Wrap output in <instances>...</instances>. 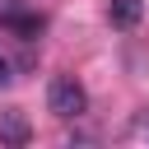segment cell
<instances>
[{
    "label": "cell",
    "mask_w": 149,
    "mask_h": 149,
    "mask_svg": "<svg viewBox=\"0 0 149 149\" xmlns=\"http://www.w3.org/2000/svg\"><path fill=\"white\" fill-rule=\"evenodd\" d=\"M47 112L56 121H79L88 112V88L74 79V74H56L47 84Z\"/></svg>",
    "instance_id": "cell-1"
},
{
    "label": "cell",
    "mask_w": 149,
    "mask_h": 149,
    "mask_svg": "<svg viewBox=\"0 0 149 149\" xmlns=\"http://www.w3.org/2000/svg\"><path fill=\"white\" fill-rule=\"evenodd\" d=\"M107 19H112V28L130 33V28H140V19H144V0H107Z\"/></svg>",
    "instance_id": "cell-3"
},
{
    "label": "cell",
    "mask_w": 149,
    "mask_h": 149,
    "mask_svg": "<svg viewBox=\"0 0 149 149\" xmlns=\"http://www.w3.org/2000/svg\"><path fill=\"white\" fill-rule=\"evenodd\" d=\"M9 84H14V65L0 56V88H9Z\"/></svg>",
    "instance_id": "cell-5"
},
{
    "label": "cell",
    "mask_w": 149,
    "mask_h": 149,
    "mask_svg": "<svg viewBox=\"0 0 149 149\" xmlns=\"http://www.w3.org/2000/svg\"><path fill=\"white\" fill-rule=\"evenodd\" d=\"M33 140V121L19 112V107H5L0 112V144H9V149H23Z\"/></svg>",
    "instance_id": "cell-2"
},
{
    "label": "cell",
    "mask_w": 149,
    "mask_h": 149,
    "mask_svg": "<svg viewBox=\"0 0 149 149\" xmlns=\"http://www.w3.org/2000/svg\"><path fill=\"white\" fill-rule=\"evenodd\" d=\"M0 28L19 33L23 42H33V37L42 33V14H0Z\"/></svg>",
    "instance_id": "cell-4"
}]
</instances>
